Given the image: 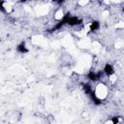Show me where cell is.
I'll return each instance as SVG.
<instances>
[{
	"mask_svg": "<svg viewBox=\"0 0 124 124\" xmlns=\"http://www.w3.org/2000/svg\"><path fill=\"white\" fill-rule=\"evenodd\" d=\"M118 119H119V116H113L111 118L112 124H118Z\"/></svg>",
	"mask_w": 124,
	"mask_h": 124,
	"instance_id": "cell-9",
	"label": "cell"
},
{
	"mask_svg": "<svg viewBox=\"0 0 124 124\" xmlns=\"http://www.w3.org/2000/svg\"><path fill=\"white\" fill-rule=\"evenodd\" d=\"M89 96H90L91 100L93 101V103H94L96 106H99V105H101V104H102V100H101V99H99V98L96 96V94H95V92H94V91H92V92L89 94Z\"/></svg>",
	"mask_w": 124,
	"mask_h": 124,
	"instance_id": "cell-5",
	"label": "cell"
},
{
	"mask_svg": "<svg viewBox=\"0 0 124 124\" xmlns=\"http://www.w3.org/2000/svg\"><path fill=\"white\" fill-rule=\"evenodd\" d=\"M82 23V20L77 16H72L69 20H68V24L71 25V26H74V25H78V24H80Z\"/></svg>",
	"mask_w": 124,
	"mask_h": 124,
	"instance_id": "cell-3",
	"label": "cell"
},
{
	"mask_svg": "<svg viewBox=\"0 0 124 124\" xmlns=\"http://www.w3.org/2000/svg\"><path fill=\"white\" fill-rule=\"evenodd\" d=\"M16 49H17V51L20 52V53H27V52H28V49L26 48L24 43H21L20 45H18V46H16Z\"/></svg>",
	"mask_w": 124,
	"mask_h": 124,
	"instance_id": "cell-6",
	"label": "cell"
},
{
	"mask_svg": "<svg viewBox=\"0 0 124 124\" xmlns=\"http://www.w3.org/2000/svg\"><path fill=\"white\" fill-rule=\"evenodd\" d=\"M71 17H72V16H71V14H70V13H67V14L63 16V18H62V19H60V20H59V22H58V23H57V24H56V25H55V26L50 30V32L54 31V30H58V29H60L64 24L68 23V20H69Z\"/></svg>",
	"mask_w": 124,
	"mask_h": 124,
	"instance_id": "cell-1",
	"label": "cell"
},
{
	"mask_svg": "<svg viewBox=\"0 0 124 124\" xmlns=\"http://www.w3.org/2000/svg\"><path fill=\"white\" fill-rule=\"evenodd\" d=\"M102 75H103V73H102L101 71L98 72V73H94V72L91 71V72L88 73L87 78H88V79H90V80H92V81H97V80H99V79L101 78Z\"/></svg>",
	"mask_w": 124,
	"mask_h": 124,
	"instance_id": "cell-2",
	"label": "cell"
},
{
	"mask_svg": "<svg viewBox=\"0 0 124 124\" xmlns=\"http://www.w3.org/2000/svg\"><path fill=\"white\" fill-rule=\"evenodd\" d=\"M81 85H82V88H83L85 94L89 95L92 92V88H91V86H90L89 83H81Z\"/></svg>",
	"mask_w": 124,
	"mask_h": 124,
	"instance_id": "cell-8",
	"label": "cell"
},
{
	"mask_svg": "<svg viewBox=\"0 0 124 124\" xmlns=\"http://www.w3.org/2000/svg\"><path fill=\"white\" fill-rule=\"evenodd\" d=\"M99 28H100V22L97 21V20L92 21V23H91V25H90V31L94 32V31H96V30H98Z\"/></svg>",
	"mask_w": 124,
	"mask_h": 124,
	"instance_id": "cell-7",
	"label": "cell"
},
{
	"mask_svg": "<svg viewBox=\"0 0 124 124\" xmlns=\"http://www.w3.org/2000/svg\"><path fill=\"white\" fill-rule=\"evenodd\" d=\"M104 73L108 77L110 75H112L114 73V70H113V67L110 65V64H106V66L104 67Z\"/></svg>",
	"mask_w": 124,
	"mask_h": 124,
	"instance_id": "cell-4",
	"label": "cell"
}]
</instances>
